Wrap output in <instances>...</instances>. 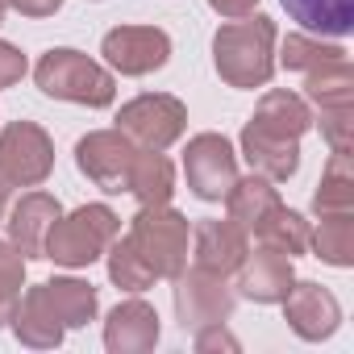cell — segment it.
<instances>
[{"label": "cell", "instance_id": "obj_1", "mask_svg": "<svg viewBox=\"0 0 354 354\" xmlns=\"http://www.w3.org/2000/svg\"><path fill=\"white\" fill-rule=\"evenodd\" d=\"M213 63L230 88H242V92L267 88L275 75V21L263 13H250L221 26L213 38Z\"/></svg>", "mask_w": 354, "mask_h": 354}, {"label": "cell", "instance_id": "obj_2", "mask_svg": "<svg viewBox=\"0 0 354 354\" xmlns=\"http://www.w3.org/2000/svg\"><path fill=\"white\" fill-rule=\"evenodd\" d=\"M34 80L46 96L55 100H71V104H88V109H109L117 100V80L113 71H104L96 59L71 50V46H59V50H46L34 67Z\"/></svg>", "mask_w": 354, "mask_h": 354}, {"label": "cell", "instance_id": "obj_3", "mask_svg": "<svg viewBox=\"0 0 354 354\" xmlns=\"http://www.w3.org/2000/svg\"><path fill=\"white\" fill-rule=\"evenodd\" d=\"M113 238H121V217L109 205H80L75 213H67L50 225L42 259L80 271V267H92L96 259H104Z\"/></svg>", "mask_w": 354, "mask_h": 354}, {"label": "cell", "instance_id": "obj_4", "mask_svg": "<svg viewBox=\"0 0 354 354\" xmlns=\"http://www.w3.org/2000/svg\"><path fill=\"white\" fill-rule=\"evenodd\" d=\"M129 246L142 254V263L154 271V279H175L188 267V242L192 225L171 205H138V217L129 221Z\"/></svg>", "mask_w": 354, "mask_h": 354}, {"label": "cell", "instance_id": "obj_5", "mask_svg": "<svg viewBox=\"0 0 354 354\" xmlns=\"http://www.w3.org/2000/svg\"><path fill=\"white\" fill-rule=\"evenodd\" d=\"M117 129L142 150H167V146H175L184 138L188 109H184L180 96H171V92H142L129 104H121Z\"/></svg>", "mask_w": 354, "mask_h": 354}, {"label": "cell", "instance_id": "obj_6", "mask_svg": "<svg viewBox=\"0 0 354 354\" xmlns=\"http://www.w3.org/2000/svg\"><path fill=\"white\" fill-rule=\"evenodd\" d=\"M55 171V142L38 121H9L0 129V184L38 188Z\"/></svg>", "mask_w": 354, "mask_h": 354}, {"label": "cell", "instance_id": "obj_7", "mask_svg": "<svg viewBox=\"0 0 354 354\" xmlns=\"http://www.w3.org/2000/svg\"><path fill=\"white\" fill-rule=\"evenodd\" d=\"M234 288L225 283V275H213L205 267L192 263V271L184 267L175 275V317H180L184 329H205V325H221L234 317Z\"/></svg>", "mask_w": 354, "mask_h": 354}, {"label": "cell", "instance_id": "obj_8", "mask_svg": "<svg viewBox=\"0 0 354 354\" xmlns=\"http://www.w3.org/2000/svg\"><path fill=\"white\" fill-rule=\"evenodd\" d=\"M133 158H138V146L121 129H92V133H84L75 142V167L109 196L129 192Z\"/></svg>", "mask_w": 354, "mask_h": 354}, {"label": "cell", "instance_id": "obj_9", "mask_svg": "<svg viewBox=\"0 0 354 354\" xmlns=\"http://www.w3.org/2000/svg\"><path fill=\"white\" fill-rule=\"evenodd\" d=\"M184 175H188L192 196H201V201H225V192L238 180V154H234L230 138L225 133H196V138H188Z\"/></svg>", "mask_w": 354, "mask_h": 354}, {"label": "cell", "instance_id": "obj_10", "mask_svg": "<svg viewBox=\"0 0 354 354\" xmlns=\"http://www.w3.org/2000/svg\"><path fill=\"white\" fill-rule=\"evenodd\" d=\"M100 55L113 71L121 75H150L158 67H167L171 59V38L158 26H117L104 34Z\"/></svg>", "mask_w": 354, "mask_h": 354}, {"label": "cell", "instance_id": "obj_11", "mask_svg": "<svg viewBox=\"0 0 354 354\" xmlns=\"http://www.w3.org/2000/svg\"><path fill=\"white\" fill-rule=\"evenodd\" d=\"M279 304H283V317H288L292 333L304 337V342H325V337H333L337 325H342V304H337V296H333L329 288L313 283V279H296Z\"/></svg>", "mask_w": 354, "mask_h": 354}, {"label": "cell", "instance_id": "obj_12", "mask_svg": "<svg viewBox=\"0 0 354 354\" xmlns=\"http://www.w3.org/2000/svg\"><path fill=\"white\" fill-rule=\"evenodd\" d=\"M296 283V271H292V259L271 250V246H259L254 254L246 250L242 267H238V292L254 304H279L288 296V288Z\"/></svg>", "mask_w": 354, "mask_h": 354}, {"label": "cell", "instance_id": "obj_13", "mask_svg": "<svg viewBox=\"0 0 354 354\" xmlns=\"http://www.w3.org/2000/svg\"><path fill=\"white\" fill-rule=\"evenodd\" d=\"M104 346L109 354H146L158 346V313L146 300H121L104 317Z\"/></svg>", "mask_w": 354, "mask_h": 354}, {"label": "cell", "instance_id": "obj_14", "mask_svg": "<svg viewBox=\"0 0 354 354\" xmlns=\"http://www.w3.org/2000/svg\"><path fill=\"white\" fill-rule=\"evenodd\" d=\"M242 154H246L250 171L271 180V184H283L300 171V142L279 138V133H271L254 121H246V129H242Z\"/></svg>", "mask_w": 354, "mask_h": 354}, {"label": "cell", "instance_id": "obj_15", "mask_svg": "<svg viewBox=\"0 0 354 354\" xmlns=\"http://www.w3.org/2000/svg\"><path fill=\"white\" fill-rule=\"evenodd\" d=\"M246 250H250V238L230 217L225 221H201L192 230V259H196V267H205L213 275H225L230 279L242 267Z\"/></svg>", "mask_w": 354, "mask_h": 354}, {"label": "cell", "instance_id": "obj_16", "mask_svg": "<svg viewBox=\"0 0 354 354\" xmlns=\"http://www.w3.org/2000/svg\"><path fill=\"white\" fill-rule=\"evenodd\" d=\"M63 217V205L50 196V192H26L13 213H9V242L30 259H42V246H46V234L50 225Z\"/></svg>", "mask_w": 354, "mask_h": 354}, {"label": "cell", "instance_id": "obj_17", "mask_svg": "<svg viewBox=\"0 0 354 354\" xmlns=\"http://www.w3.org/2000/svg\"><path fill=\"white\" fill-rule=\"evenodd\" d=\"M283 201H279V192H275V184L271 180H263V175H246V180H242V175H238V180H234V188L225 192V217L250 238L275 209H279Z\"/></svg>", "mask_w": 354, "mask_h": 354}, {"label": "cell", "instance_id": "obj_18", "mask_svg": "<svg viewBox=\"0 0 354 354\" xmlns=\"http://www.w3.org/2000/svg\"><path fill=\"white\" fill-rule=\"evenodd\" d=\"M9 329L17 333V342L21 346H30V350H55L59 342H63V321L50 313V304H46V296H42V288L34 283L21 300H17V313H13V321H9Z\"/></svg>", "mask_w": 354, "mask_h": 354}, {"label": "cell", "instance_id": "obj_19", "mask_svg": "<svg viewBox=\"0 0 354 354\" xmlns=\"http://www.w3.org/2000/svg\"><path fill=\"white\" fill-rule=\"evenodd\" d=\"M50 313L63 321V329H84L88 321H96V308H100V296L88 279H75V275H55L46 283H38Z\"/></svg>", "mask_w": 354, "mask_h": 354}, {"label": "cell", "instance_id": "obj_20", "mask_svg": "<svg viewBox=\"0 0 354 354\" xmlns=\"http://www.w3.org/2000/svg\"><path fill=\"white\" fill-rule=\"evenodd\" d=\"M250 121L263 125V129H271V133H279V138H296V142H300V138L313 129V109H308L304 96L275 88V92H267V96L259 100V109H254Z\"/></svg>", "mask_w": 354, "mask_h": 354}, {"label": "cell", "instance_id": "obj_21", "mask_svg": "<svg viewBox=\"0 0 354 354\" xmlns=\"http://www.w3.org/2000/svg\"><path fill=\"white\" fill-rule=\"evenodd\" d=\"M171 192H175V167L162 150H142L138 146V158H133V171H129V196L138 205H171Z\"/></svg>", "mask_w": 354, "mask_h": 354}, {"label": "cell", "instance_id": "obj_22", "mask_svg": "<svg viewBox=\"0 0 354 354\" xmlns=\"http://www.w3.org/2000/svg\"><path fill=\"white\" fill-rule=\"evenodd\" d=\"M292 21H300L313 34L346 38L354 30V0H279Z\"/></svg>", "mask_w": 354, "mask_h": 354}, {"label": "cell", "instance_id": "obj_23", "mask_svg": "<svg viewBox=\"0 0 354 354\" xmlns=\"http://www.w3.org/2000/svg\"><path fill=\"white\" fill-rule=\"evenodd\" d=\"M313 209H317V217L321 213H354V154L350 150L329 154L317 196H313Z\"/></svg>", "mask_w": 354, "mask_h": 354}, {"label": "cell", "instance_id": "obj_24", "mask_svg": "<svg viewBox=\"0 0 354 354\" xmlns=\"http://www.w3.org/2000/svg\"><path fill=\"white\" fill-rule=\"evenodd\" d=\"M308 246L321 263L346 271L354 267V213H321L317 234H308Z\"/></svg>", "mask_w": 354, "mask_h": 354}, {"label": "cell", "instance_id": "obj_25", "mask_svg": "<svg viewBox=\"0 0 354 354\" xmlns=\"http://www.w3.org/2000/svg\"><path fill=\"white\" fill-rule=\"evenodd\" d=\"M304 96L317 109L354 104V67H350V59H337V63H325V67L308 71L304 75Z\"/></svg>", "mask_w": 354, "mask_h": 354}, {"label": "cell", "instance_id": "obj_26", "mask_svg": "<svg viewBox=\"0 0 354 354\" xmlns=\"http://www.w3.org/2000/svg\"><path fill=\"white\" fill-rule=\"evenodd\" d=\"M308 221L296 213V209H275L250 238H259V246H271V250H279V254H288V259H296V254H304L308 250Z\"/></svg>", "mask_w": 354, "mask_h": 354}, {"label": "cell", "instance_id": "obj_27", "mask_svg": "<svg viewBox=\"0 0 354 354\" xmlns=\"http://www.w3.org/2000/svg\"><path fill=\"white\" fill-rule=\"evenodd\" d=\"M337 59H346V50L337 42H317V38H304V34H288L283 50H279L283 71H300V75H308L325 63H337Z\"/></svg>", "mask_w": 354, "mask_h": 354}, {"label": "cell", "instance_id": "obj_28", "mask_svg": "<svg viewBox=\"0 0 354 354\" xmlns=\"http://www.w3.org/2000/svg\"><path fill=\"white\" fill-rule=\"evenodd\" d=\"M104 259H109V279L121 288V292H146V288H154V271L142 263V254L129 246V238H113L109 242V250H104Z\"/></svg>", "mask_w": 354, "mask_h": 354}, {"label": "cell", "instance_id": "obj_29", "mask_svg": "<svg viewBox=\"0 0 354 354\" xmlns=\"http://www.w3.org/2000/svg\"><path fill=\"white\" fill-rule=\"evenodd\" d=\"M21 288H26V254L13 242L0 238V329L13 321Z\"/></svg>", "mask_w": 354, "mask_h": 354}, {"label": "cell", "instance_id": "obj_30", "mask_svg": "<svg viewBox=\"0 0 354 354\" xmlns=\"http://www.w3.org/2000/svg\"><path fill=\"white\" fill-rule=\"evenodd\" d=\"M321 133H325L329 150H350L354 146V104L321 109Z\"/></svg>", "mask_w": 354, "mask_h": 354}, {"label": "cell", "instance_id": "obj_31", "mask_svg": "<svg viewBox=\"0 0 354 354\" xmlns=\"http://www.w3.org/2000/svg\"><path fill=\"white\" fill-rule=\"evenodd\" d=\"M192 346H196L201 354H209V350H230V354H234V350H238V337H234V333L225 329V321H221V325L196 329V342H192Z\"/></svg>", "mask_w": 354, "mask_h": 354}, {"label": "cell", "instance_id": "obj_32", "mask_svg": "<svg viewBox=\"0 0 354 354\" xmlns=\"http://www.w3.org/2000/svg\"><path fill=\"white\" fill-rule=\"evenodd\" d=\"M26 75V55L13 42H0V88H13Z\"/></svg>", "mask_w": 354, "mask_h": 354}, {"label": "cell", "instance_id": "obj_33", "mask_svg": "<svg viewBox=\"0 0 354 354\" xmlns=\"http://www.w3.org/2000/svg\"><path fill=\"white\" fill-rule=\"evenodd\" d=\"M9 9H17L21 17H55L63 0H9Z\"/></svg>", "mask_w": 354, "mask_h": 354}, {"label": "cell", "instance_id": "obj_34", "mask_svg": "<svg viewBox=\"0 0 354 354\" xmlns=\"http://www.w3.org/2000/svg\"><path fill=\"white\" fill-rule=\"evenodd\" d=\"M209 9L221 13V17H230V21H238V17H250L259 9V0H209Z\"/></svg>", "mask_w": 354, "mask_h": 354}, {"label": "cell", "instance_id": "obj_35", "mask_svg": "<svg viewBox=\"0 0 354 354\" xmlns=\"http://www.w3.org/2000/svg\"><path fill=\"white\" fill-rule=\"evenodd\" d=\"M5 209H9V188L0 184V221H5Z\"/></svg>", "mask_w": 354, "mask_h": 354}, {"label": "cell", "instance_id": "obj_36", "mask_svg": "<svg viewBox=\"0 0 354 354\" xmlns=\"http://www.w3.org/2000/svg\"><path fill=\"white\" fill-rule=\"evenodd\" d=\"M0 13H9V0H0Z\"/></svg>", "mask_w": 354, "mask_h": 354}, {"label": "cell", "instance_id": "obj_37", "mask_svg": "<svg viewBox=\"0 0 354 354\" xmlns=\"http://www.w3.org/2000/svg\"><path fill=\"white\" fill-rule=\"evenodd\" d=\"M0 21H5V13H0Z\"/></svg>", "mask_w": 354, "mask_h": 354}]
</instances>
